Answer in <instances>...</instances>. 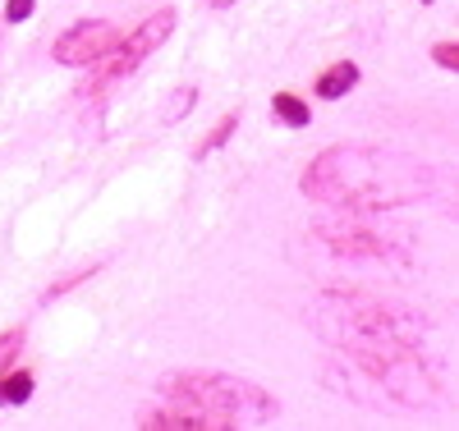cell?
<instances>
[{
    "label": "cell",
    "mask_w": 459,
    "mask_h": 431,
    "mask_svg": "<svg viewBox=\"0 0 459 431\" xmlns=\"http://www.w3.org/2000/svg\"><path fill=\"white\" fill-rule=\"evenodd\" d=\"M299 193L308 203L335 211H391L409 203H428L437 193V170L423 156L377 142H335L317 151L299 175Z\"/></svg>",
    "instance_id": "6da1fadb"
},
{
    "label": "cell",
    "mask_w": 459,
    "mask_h": 431,
    "mask_svg": "<svg viewBox=\"0 0 459 431\" xmlns=\"http://www.w3.org/2000/svg\"><path fill=\"white\" fill-rule=\"evenodd\" d=\"M322 381L335 395L386 413H432L446 404V376L423 344H354L331 349Z\"/></svg>",
    "instance_id": "7a4b0ae2"
},
{
    "label": "cell",
    "mask_w": 459,
    "mask_h": 431,
    "mask_svg": "<svg viewBox=\"0 0 459 431\" xmlns=\"http://www.w3.org/2000/svg\"><path fill=\"white\" fill-rule=\"evenodd\" d=\"M308 326L331 349H354V344H423L428 322L413 307L386 303L363 289H331L308 303Z\"/></svg>",
    "instance_id": "3957f363"
},
{
    "label": "cell",
    "mask_w": 459,
    "mask_h": 431,
    "mask_svg": "<svg viewBox=\"0 0 459 431\" xmlns=\"http://www.w3.org/2000/svg\"><path fill=\"white\" fill-rule=\"evenodd\" d=\"M161 400H175V404H194V409H207V413H221L230 427H272L281 404L266 395V390L248 376H230V372H166L157 381Z\"/></svg>",
    "instance_id": "277c9868"
},
{
    "label": "cell",
    "mask_w": 459,
    "mask_h": 431,
    "mask_svg": "<svg viewBox=\"0 0 459 431\" xmlns=\"http://www.w3.org/2000/svg\"><path fill=\"white\" fill-rule=\"evenodd\" d=\"M299 244H313L331 262L372 271V276H391V280H404L413 271V248L400 234H381V229H363V225H313Z\"/></svg>",
    "instance_id": "5b68a950"
},
{
    "label": "cell",
    "mask_w": 459,
    "mask_h": 431,
    "mask_svg": "<svg viewBox=\"0 0 459 431\" xmlns=\"http://www.w3.org/2000/svg\"><path fill=\"white\" fill-rule=\"evenodd\" d=\"M170 32H175V10H170V5H161L157 14H147V19H143V23H138L129 37H120V42H115V47H110V51H106L97 65H92V69H97V73H92V83H83L79 92L97 97L101 88H110V83H120V78H129V73H134V69H138V65H143L152 51H157V47L166 42Z\"/></svg>",
    "instance_id": "8992f818"
},
{
    "label": "cell",
    "mask_w": 459,
    "mask_h": 431,
    "mask_svg": "<svg viewBox=\"0 0 459 431\" xmlns=\"http://www.w3.org/2000/svg\"><path fill=\"white\" fill-rule=\"evenodd\" d=\"M115 42H120V28L106 23V19H83V23H74L65 37H56V47L51 56L69 69H92Z\"/></svg>",
    "instance_id": "52a82bcc"
},
{
    "label": "cell",
    "mask_w": 459,
    "mask_h": 431,
    "mask_svg": "<svg viewBox=\"0 0 459 431\" xmlns=\"http://www.w3.org/2000/svg\"><path fill=\"white\" fill-rule=\"evenodd\" d=\"M138 427L143 431H230V422L221 413H207V409H194V404H175V400H166L161 409H143Z\"/></svg>",
    "instance_id": "ba28073f"
},
{
    "label": "cell",
    "mask_w": 459,
    "mask_h": 431,
    "mask_svg": "<svg viewBox=\"0 0 459 431\" xmlns=\"http://www.w3.org/2000/svg\"><path fill=\"white\" fill-rule=\"evenodd\" d=\"M354 83H359V65H354V60H335V65L317 78V97H322V101H340Z\"/></svg>",
    "instance_id": "9c48e42d"
},
{
    "label": "cell",
    "mask_w": 459,
    "mask_h": 431,
    "mask_svg": "<svg viewBox=\"0 0 459 431\" xmlns=\"http://www.w3.org/2000/svg\"><path fill=\"white\" fill-rule=\"evenodd\" d=\"M32 400V372H0V404H28Z\"/></svg>",
    "instance_id": "30bf717a"
},
{
    "label": "cell",
    "mask_w": 459,
    "mask_h": 431,
    "mask_svg": "<svg viewBox=\"0 0 459 431\" xmlns=\"http://www.w3.org/2000/svg\"><path fill=\"white\" fill-rule=\"evenodd\" d=\"M272 110L281 115L290 129H308V101H299L294 92H281V97L272 101Z\"/></svg>",
    "instance_id": "8fae6325"
},
{
    "label": "cell",
    "mask_w": 459,
    "mask_h": 431,
    "mask_svg": "<svg viewBox=\"0 0 459 431\" xmlns=\"http://www.w3.org/2000/svg\"><path fill=\"white\" fill-rule=\"evenodd\" d=\"M194 101H198V88H175V97L166 101V110H161V120L166 125H179L188 110H194Z\"/></svg>",
    "instance_id": "7c38bea8"
},
{
    "label": "cell",
    "mask_w": 459,
    "mask_h": 431,
    "mask_svg": "<svg viewBox=\"0 0 459 431\" xmlns=\"http://www.w3.org/2000/svg\"><path fill=\"white\" fill-rule=\"evenodd\" d=\"M235 129H239V110H235V115H221V125H216V129H212V138L198 147V156H212L221 142H230V134H235Z\"/></svg>",
    "instance_id": "4fadbf2b"
},
{
    "label": "cell",
    "mask_w": 459,
    "mask_h": 431,
    "mask_svg": "<svg viewBox=\"0 0 459 431\" xmlns=\"http://www.w3.org/2000/svg\"><path fill=\"white\" fill-rule=\"evenodd\" d=\"M97 271H101V266H83V271H69V276H65V280H56V285H51V289L42 294V303H51V298H60V294H69L74 285H83V280H92V276H97Z\"/></svg>",
    "instance_id": "5bb4252c"
},
{
    "label": "cell",
    "mask_w": 459,
    "mask_h": 431,
    "mask_svg": "<svg viewBox=\"0 0 459 431\" xmlns=\"http://www.w3.org/2000/svg\"><path fill=\"white\" fill-rule=\"evenodd\" d=\"M19 349H23V331H19V326L0 335V372H5V367L19 358Z\"/></svg>",
    "instance_id": "9a60e30c"
},
{
    "label": "cell",
    "mask_w": 459,
    "mask_h": 431,
    "mask_svg": "<svg viewBox=\"0 0 459 431\" xmlns=\"http://www.w3.org/2000/svg\"><path fill=\"white\" fill-rule=\"evenodd\" d=\"M432 60H437L441 69H459V47H455V42H437V47H432Z\"/></svg>",
    "instance_id": "2e32d148"
},
{
    "label": "cell",
    "mask_w": 459,
    "mask_h": 431,
    "mask_svg": "<svg viewBox=\"0 0 459 431\" xmlns=\"http://www.w3.org/2000/svg\"><path fill=\"white\" fill-rule=\"evenodd\" d=\"M32 5H37V0H5V19L10 23H23L32 14Z\"/></svg>",
    "instance_id": "e0dca14e"
},
{
    "label": "cell",
    "mask_w": 459,
    "mask_h": 431,
    "mask_svg": "<svg viewBox=\"0 0 459 431\" xmlns=\"http://www.w3.org/2000/svg\"><path fill=\"white\" fill-rule=\"evenodd\" d=\"M207 5H212V10H230V5H235V0H207Z\"/></svg>",
    "instance_id": "ac0fdd59"
},
{
    "label": "cell",
    "mask_w": 459,
    "mask_h": 431,
    "mask_svg": "<svg viewBox=\"0 0 459 431\" xmlns=\"http://www.w3.org/2000/svg\"><path fill=\"white\" fill-rule=\"evenodd\" d=\"M423 5H432V0H423Z\"/></svg>",
    "instance_id": "d6986e66"
}]
</instances>
